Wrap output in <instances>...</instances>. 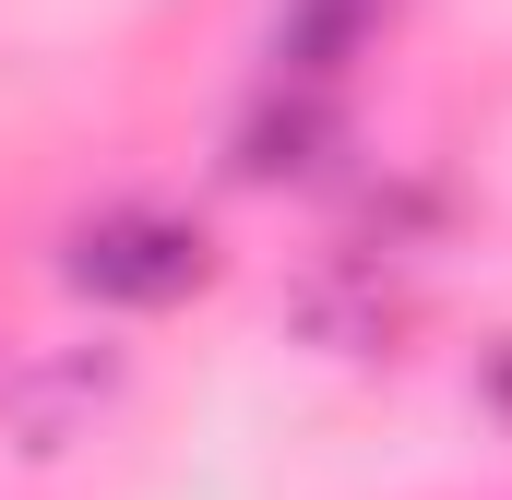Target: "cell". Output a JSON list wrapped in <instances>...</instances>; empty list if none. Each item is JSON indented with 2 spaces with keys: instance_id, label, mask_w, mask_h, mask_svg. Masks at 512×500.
Wrapping results in <instances>:
<instances>
[{
  "instance_id": "obj_5",
  "label": "cell",
  "mask_w": 512,
  "mask_h": 500,
  "mask_svg": "<svg viewBox=\"0 0 512 500\" xmlns=\"http://www.w3.org/2000/svg\"><path fill=\"white\" fill-rule=\"evenodd\" d=\"M489 393H501V405H512V346H501V358H489Z\"/></svg>"
},
{
  "instance_id": "obj_2",
  "label": "cell",
  "mask_w": 512,
  "mask_h": 500,
  "mask_svg": "<svg viewBox=\"0 0 512 500\" xmlns=\"http://www.w3.org/2000/svg\"><path fill=\"white\" fill-rule=\"evenodd\" d=\"M322 143H334V96L274 72V96H262L251 131H239V179H298V167H322Z\"/></svg>"
},
{
  "instance_id": "obj_1",
  "label": "cell",
  "mask_w": 512,
  "mask_h": 500,
  "mask_svg": "<svg viewBox=\"0 0 512 500\" xmlns=\"http://www.w3.org/2000/svg\"><path fill=\"white\" fill-rule=\"evenodd\" d=\"M60 274H72V298H96V310H167V298H191V286L215 274V250H203L191 215L120 203V215H84V227L60 239Z\"/></svg>"
},
{
  "instance_id": "obj_3",
  "label": "cell",
  "mask_w": 512,
  "mask_h": 500,
  "mask_svg": "<svg viewBox=\"0 0 512 500\" xmlns=\"http://www.w3.org/2000/svg\"><path fill=\"white\" fill-rule=\"evenodd\" d=\"M370 24H382V0H286L274 12V72L286 84H334L370 48Z\"/></svg>"
},
{
  "instance_id": "obj_4",
  "label": "cell",
  "mask_w": 512,
  "mask_h": 500,
  "mask_svg": "<svg viewBox=\"0 0 512 500\" xmlns=\"http://www.w3.org/2000/svg\"><path fill=\"white\" fill-rule=\"evenodd\" d=\"M108 358H60V370H24L12 381V429H24V453H60L72 441V417H96L108 405Z\"/></svg>"
}]
</instances>
